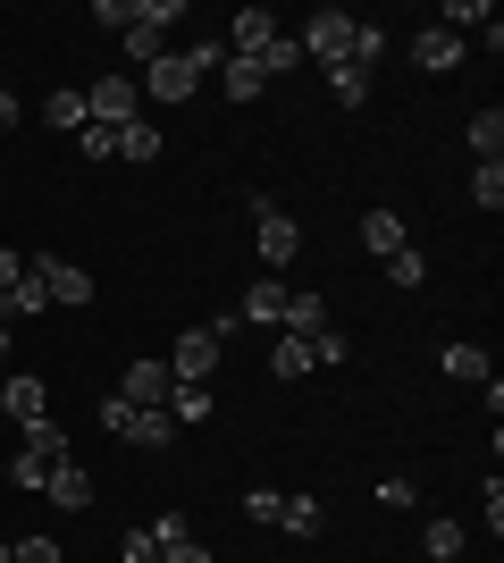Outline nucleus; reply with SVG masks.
Instances as JSON below:
<instances>
[{"instance_id": "f257e3e1", "label": "nucleus", "mask_w": 504, "mask_h": 563, "mask_svg": "<svg viewBox=\"0 0 504 563\" xmlns=\"http://www.w3.org/2000/svg\"><path fill=\"white\" fill-rule=\"evenodd\" d=\"M354 9H312V18H303V34H294V51H303V59H320V68H345V59H354Z\"/></svg>"}, {"instance_id": "f03ea898", "label": "nucleus", "mask_w": 504, "mask_h": 563, "mask_svg": "<svg viewBox=\"0 0 504 563\" xmlns=\"http://www.w3.org/2000/svg\"><path fill=\"white\" fill-rule=\"evenodd\" d=\"M227 329H236V320H219V329H186V336H177V353H168V378H177V387H211L219 353H227Z\"/></svg>"}, {"instance_id": "7ed1b4c3", "label": "nucleus", "mask_w": 504, "mask_h": 563, "mask_svg": "<svg viewBox=\"0 0 504 563\" xmlns=\"http://www.w3.org/2000/svg\"><path fill=\"white\" fill-rule=\"evenodd\" d=\"M186 18V0H135V25H126V59H135V68H152V59H160L168 51V25Z\"/></svg>"}, {"instance_id": "20e7f679", "label": "nucleus", "mask_w": 504, "mask_h": 563, "mask_svg": "<svg viewBox=\"0 0 504 563\" xmlns=\"http://www.w3.org/2000/svg\"><path fill=\"white\" fill-rule=\"evenodd\" d=\"M244 211H253V228H261V261H269V269H287V261L303 253V228H294L269 194H244Z\"/></svg>"}, {"instance_id": "39448f33", "label": "nucleus", "mask_w": 504, "mask_h": 563, "mask_svg": "<svg viewBox=\"0 0 504 563\" xmlns=\"http://www.w3.org/2000/svg\"><path fill=\"white\" fill-rule=\"evenodd\" d=\"M126 118H144V93H135L126 76H101V85H85V126H126Z\"/></svg>"}, {"instance_id": "423d86ee", "label": "nucleus", "mask_w": 504, "mask_h": 563, "mask_svg": "<svg viewBox=\"0 0 504 563\" xmlns=\"http://www.w3.org/2000/svg\"><path fill=\"white\" fill-rule=\"evenodd\" d=\"M269 43H278V18H269V9H236V18H227V59H261Z\"/></svg>"}, {"instance_id": "0eeeda50", "label": "nucleus", "mask_w": 504, "mask_h": 563, "mask_svg": "<svg viewBox=\"0 0 504 563\" xmlns=\"http://www.w3.org/2000/svg\"><path fill=\"white\" fill-rule=\"evenodd\" d=\"M152 101H193L202 93V76H193V59L186 51H160V59H152V85H144Z\"/></svg>"}, {"instance_id": "6e6552de", "label": "nucleus", "mask_w": 504, "mask_h": 563, "mask_svg": "<svg viewBox=\"0 0 504 563\" xmlns=\"http://www.w3.org/2000/svg\"><path fill=\"white\" fill-rule=\"evenodd\" d=\"M25 269H34V278L51 286V303H93V269H76V261H25Z\"/></svg>"}, {"instance_id": "1a4fd4ad", "label": "nucleus", "mask_w": 504, "mask_h": 563, "mask_svg": "<svg viewBox=\"0 0 504 563\" xmlns=\"http://www.w3.org/2000/svg\"><path fill=\"white\" fill-rule=\"evenodd\" d=\"M0 412H9V421H43V412H51V387H43V378H34V371H18V378H0Z\"/></svg>"}, {"instance_id": "9d476101", "label": "nucleus", "mask_w": 504, "mask_h": 563, "mask_svg": "<svg viewBox=\"0 0 504 563\" xmlns=\"http://www.w3.org/2000/svg\"><path fill=\"white\" fill-rule=\"evenodd\" d=\"M437 25H446V34H462V43L480 34L488 51L504 43V25H496V9H488V0H446V18H437Z\"/></svg>"}, {"instance_id": "9b49d317", "label": "nucleus", "mask_w": 504, "mask_h": 563, "mask_svg": "<svg viewBox=\"0 0 504 563\" xmlns=\"http://www.w3.org/2000/svg\"><path fill=\"white\" fill-rule=\"evenodd\" d=\"M412 68H429V76L462 68V34H446V25H421V34H412Z\"/></svg>"}, {"instance_id": "f8f14e48", "label": "nucleus", "mask_w": 504, "mask_h": 563, "mask_svg": "<svg viewBox=\"0 0 504 563\" xmlns=\"http://www.w3.org/2000/svg\"><path fill=\"white\" fill-rule=\"evenodd\" d=\"M51 505H59V514H85V505H93V471H85V463H76V454H68V463H51Z\"/></svg>"}, {"instance_id": "ddd939ff", "label": "nucleus", "mask_w": 504, "mask_h": 563, "mask_svg": "<svg viewBox=\"0 0 504 563\" xmlns=\"http://www.w3.org/2000/svg\"><path fill=\"white\" fill-rule=\"evenodd\" d=\"M168 387H177L168 362H126V378H119V396L135 404V412H144V404H168Z\"/></svg>"}, {"instance_id": "4468645a", "label": "nucleus", "mask_w": 504, "mask_h": 563, "mask_svg": "<svg viewBox=\"0 0 504 563\" xmlns=\"http://www.w3.org/2000/svg\"><path fill=\"white\" fill-rule=\"evenodd\" d=\"M126 446H144V454L177 446V421H168V404H144V412H135V421H126Z\"/></svg>"}, {"instance_id": "2eb2a0df", "label": "nucleus", "mask_w": 504, "mask_h": 563, "mask_svg": "<svg viewBox=\"0 0 504 563\" xmlns=\"http://www.w3.org/2000/svg\"><path fill=\"white\" fill-rule=\"evenodd\" d=\"M34 311H51V286L34 278V269H25V278L9 286V295H0V320H9V329H18V320H34Z\"/></svg>"}, {"instance_id": "dca6fc26", "label": "nucleus", "mask_w": 504, "mask_h": 563, "mask_svg": "<svg viewBox=\"0 0 504 563\" xmlns=\"http://www.w3.org/2000/svg\"><path fill=\"white\" fill-rule=\"evenodd\" d=\"M278 530H287V539H320V530H328L320 496H287V505H278Z\"/></svg>"}, {"instance_id": "f3484780", "label": "nucleus", "mask_w": 504, "mask_h": 563, "mask_svg": "<svg viewBox=\"0 0 504 563\" xmlns=\"http://www.w3.org/2000/svg\"><path fill=\"white\" fill-rule=\"evenodd\" d=\"M18 446H25V454H43V463H68V429L43 412V421H25V429H18Z\"/></svg>"}, {"instance_id": "a211bd4d", "label": "nucleus", "mask_w": 504, "mask_h": 563, "mask_svg": "<svg viewBox=\"0 0 504 563\" xmlns=\"http://www.w3.org/2000/svg\"><path fill=\"white\" fill-rule=\"evenodd\" d=\"M278 329H287V336H303V345H312V336L328 329V303H320V295H287V320H278Z\"/></svg>"}, {"instance_id": "6ab92c4d", "label": "nucleus", "mask_w": 504, "mask_h": 563, "mask_svg": "<svg viewBox=\"0 0 504 563\" xmlns=\"http://www.w3.org/2000/svg\"><path fill=\"white\" fill-rule=\"evenodd\" d=\"M361 244H370V253H404V219H395V211H361Z\"/></svg>"}, {"instance_id": "aec40b11", "label": "nucleus", "mask_w": 504, "mask_h": 563, "mask_svg": "<svg viewBox=\"0 0 504 563\" xmlns=\"http://www.w3.org/2000/svg\"><path fill=\"white\" fill-rule=\"evenodd\" d=\"M437 371H446V378H471V387H480V378H488V345H471V336H462V345L437 353Z\"/></svg>"}, {"instance_id": "412c9836", "label": "nucleus", "mask_w": 504, "mask_h": 563, "mask_svg": "<svg viewBox=\"0 0 504 563\" xmlns=\"http://www.w3.org/2000/svg\"><path fill=\"white\" fill-rule=\"evenodd\" d=\"M244 320H261V329H278V320H287V286H278V278H261L253 295H244Z\"/></svg>"}, {"instance_id": "4be33fe9", "label": "nucleus", "mask_w": 504, "mask_h": 563, "mask_svg": "<svg viewBox=\"0 0 504 563\" xmlns=\"http://www.w3.org/2000/svg\"><path fill=\"white\" fill-rule=\"evenodd\" d=\"M119 161H160V126L152 118H126L119 126Z\"/></svg>"}, {"instance_id": "5701e85b", "label": "nucleus", "mask_w": 504, "mask_h": 563, "mask_svg": "<svg viewBox=\"0 0 504 563\" xmlns=\"http://www.w3.org/2000/svg\"><path fill=\"white\" fill-rule=\"evenodd\" d=\"M9 488H18V496H43V488H51V463L18 446V454H9Z\"/></svg>"}, {"instance_id": "b1692460", "label": "nucleus", "mask_w": 504, "mask_h": 563, "mask_svg": "<svg viewBox=\"0 0 504 563\" xmlns=\"http://www.w3.org/2000/svg\"><path fill=\"white\" fill-rule=\"evenodd\" d=\"M168 421H177V429L211 421V387H168Z\"/></svg>"}, {"instance_id": "393cba45", "label": "nucleus", "mask_w": 504, "mask_h": 563, "mask_svg": "<svg viewBox=\"0 0 504 563\" xmlns=\"http://www.w3.org/2000/svg\"><path fill=\"white\" fill-rule=\"evenodd\" d=\"M269 371H278V378H312L320 362H312V345H303V336H278V353H269Z\"/></svg>"}, {"instance_id": "a878e982", "label": "nucleus", "mask_w": 504, "mask_h": 563, "mask_svg": "<svg viewBox=\"0 0 504 563\" xmlns=\"http://www.w3.org/2000/svg\"><path fill=\"white\" fill-rule=\"evenodd\" d=\"M219 85H227V101H261V93H269L253 59H227V68H219Z\"/></svg>"}, {"instance_id": "bb28decb", "label": "nucleus", "mask_w": 504, "mask_h": 563, "mask_svg": "<svg viewBox=\"0 0 504 563\" xmlns=\"http://www.w3.org/2000/svg\"><path fill=\"white\" fill-rule=\"evenodd\" d=\"M253 68H261V85H278V76H294V68H303V51H294V34H278V43H269L261 59H253Z\"/></svg>"}, {"instance_id": "cd10ccee", "label": "nucleus", "mask_w": 504, "mask_h": 563, "mask_svg": "<svg viewBox=\"0 0 504 563\" xmlns=\"http://www.w3.org/2000/svg\"><path fill=\"white\" fill-rule=\"evenodd\" d=\"M471 202H480V211H504V161H480V168H471Z\"/></svg>"}, {"instance_id": "c85d7f7f", "label": "nucleus", "mask_w": 504, "mask_h": 563, "mask_svg": "<svg viewBox=\"0 0 504 563\" xmlns=\"http://www.w3.org/2000/svg\"><path fill=\"white\" fill-rule=\"evenodd\" d=\"M328 85H336V101H345V110H361V101H370V68H354V59H345V68H328Z\"/></svg>"}, {"instance_id": "c756f323", "label": "nucleus", "mask_w": 504, "mask_h": 563, "mask_svg": "<svg viewBox=\"0 0 504 563\" xmlns=\"http://www.w3.org/2000/svg\"><path fill=\"white\" fill-rule=\"evenodd\" d=\"M43 118L59 126V135H85V93H51V101H43Z\"/></svg>"}, {"instance_id": "7c9ffc66", "label": "nucleus", "mask_w": 504, "mask_h": 563, "mask_svg": "<svg viewBox=\"0 0 504 563\" xmlns=\"http://www.w3.org/2000/svg\"><path fill=\"white\" fill-rule=\"evenodd\" d=\"M471 152H480V161H496V152H504V110H480V118H471Z\"/></svg>"}, {"instance_id": "2f4dec72", "label": "nucleus", "mask_w": 504, "mask_h": 563, "mask_svg": "<svg viewBox=\"0 0 504 563\" xmlns=\"http://www.w3.org/2000/svg\"><path fill=\"white\" fill-rule=\"evenodd\" d=\"M421 547H429V563H455V555H462V521H446V514H437Z\"/></svg>"}, {"instance_id": "473e14b6", "label": "nucleus", "mask_w": 504, "mask_h": 563, "mask_svg": "<svg viewBox=\"0 0 504 563\" xmlns=\"http://www.w3.org/2000/svg\"><path fill=\"white\" fill-rule=\"evenodd\" d=\"M144 539L168 555V547H186V539H193V521H186V514H152V530H144Z\"/></svg>"}, {"instance_id": "72a5a7b5", "label": "nucleus", "mask_w": 504, "mask_h": 563, "mask_svg": "<svg viewBox=\"0 0 504 563\" xmlns=\"http://www.w3.org/2000/svg\"><path fill=\"white\" fill-rule=\"evenodd\" d=\"M379 51H387V25L361 18V25H354V68H379Z\"/></svg>"}, {"instance_id": "f704fd0d", "label": "nucleus", "mask_w": 504, "mask_h": 563, "mask_svg": "<svg viewBox=\"0 0 504 563\" xmlns=\"http://www.w3.org/2000/svg\"><path fill=\"white\" fill-rule=\"evenodd\" d=\"M278 505H287L278 488H244V521H261V530H278Z\"/></svg>"}, {"instance_id": "c9c22d12", "label": "nucleus", "mask_w": 504, "mask_h": 563, "mask_svg": "<svg viewBox=\"0 0 504 563\" xmlns=\"http://www.w3.org/2000/svg\"><path fill=\"white\" fill-rule=\"evenodd\" d=\"M9 563H68V555H59V539H43V530H34V539L9 547Z\"/></svg>"}, {"instance_id": "e433bc0d", "label": "nucleus", "mask_w": 504, "mask_h": 563, "mask_svg": "<svg viewBox=\"0 0 504 563\" xmlns=\"http://www.w3.org/2000/svg\"><path fill=\"white\" fill-rule=\"evenodd\" d=\"M379 505H387V514H412V505H421V488L395 471V479H379Z\"/></svg>"}, {"instance_id": "4c0bfd02", "label": "nucleus", "mask_w": 504, "mask_h": 563, "mask_svg": "<svg viewBox=\"0 0 504 563\" xmlns=\"http://www.w3.org/2000/svg\"><path fill=\"white\" fill-rule=\"evenodd\" d=\"M387 278H395V286H421V278H429V269H421V253H412V244H404V253H387Z\"/></svg>"}, {"instance_id": "58836bf2", "label": "nucleus", "mask_w": 504, "mask_h": 563, "mask_svg": "<svg viewBox=\"0 0 504 563\" xmlns=\"http://www.w3.org/2000/svg\"><path fill=\"white\" fill-rule=\"evenodd\" d=\"M93 421H101V429H119V438H126V421H135V404H126V396H101V404H93Z\"/></svg>"}, {"instance_id": "ea45409f", "label": "nucleus", "mask_w": 504, "mask_h": 563, "mask_svg": "<svg viewBox=\"0 0 504 563\" xmlns=\"http://www.w3.org/2000/svg\"><path fill=\"white\" fill-rule=\"evenodd\" d=\"M85 161H119V126H85Z\"/></svg>"}, {"instance_id": "a19ab883", "label": "nucleus", "mask_w": 504, "mask_h": 563, "mask_svg": "<svg viewBox=\"0 0 504 563\" xmlns=\"http://www.w3.org/2000/svg\"><path fill=\"white\" fill-rule=\"evenodd\" d=\"M93 25H119L126 34V25H135V0H93Z\"/></svg>"}, {"instance_id": "79ce46f5", "label": "nucleus", "mask_w": 504, "mask_h": 563, "mask_svg": "<svg viewBox=\"0 0 504 563\" xmlns=\"http://www.w3.org/2000/svg\"><path fill=\"white\" fill-rule=\"evenodd\" d=\"M119 563H160V547L144 539V530H126V547H119Z\"/></svg>"}, {"instance_id": "37998d69", "label": "nucleus", "mask_w": 504, "mask_h": 563, "mask_svg": "<svg viewBox=\"0 0 504 563\" xmlns=\"http://www.w3.org/2000/svg\"><path fill=\"white\" fill-rule=\"evenodd\" d=\"M160 563H219V555H211V547H202V539H186V547H168Z\"/></svg>"}, {"instance_id": "c03bdc74", "label": "nucleus", "mask_w": 504, "mask_h": 563, "mask_svg": "<svg viewBox=\"0 0 504 563\" xmlns=\"http://www.w3.org/2000/svg\"><path fill=\"white\" fill-rule=\"evenodd\" d=\"M18 278H25V261L9 253V244H0V295H9V286H18Z\"/></svg>"}, {"instance_id": "a18cd8bd", "label": "nucleus", "mask_w": 504, "mask_h": 563, "mask_svg": "<svg viewBox=\"0 0 504 563\" xmlns=\"http://www.w3.org/2000/svg\"><path fill=\"white\" fill-rule=\"evenodd\" d=\"M9 126H18V93H0V135H9Z\"/></svg>"}, {"instance_id": "49530a36", "label": "nucleus", "mask_w": 504, "mask_h": 563, "mask_svg": "<svg viewBox=\"0 0 504 563\" xmlns=\"http://www.w3.org/2000/svg\"><path fill=\"white\" fill-rule=\"evenodd\" d=\"M0 362H9V320H0Z\"/></svg>"}, {"instance_id": "de8ad7c7", "label": "nucleus", "mask_w": 504, "mask_h": 563, "mask_svg": "<svg viewBox=\"0 0 504 563\" xmlns=\"http://www.w3.org/2000/svg\"><path fill=\"white\" fill-rule=\"evenodd\" d=\"M0 563H9V547H0Z\"/></svg>"}]
</instances>
